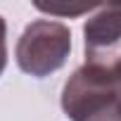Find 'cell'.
<instances>
[{
  "instance_id": "5",
  "label": "cell",
  "mask_w": 121,
  "mask_h": 121,
  "mask_svg": "<svg viewBox=\"0 0 121 121\" xmlns=\"http://www.w3.org/2000/svg\"><path fill=\"white\" fill-rule=\"evenodd\" d=\"M7 67V24L0 17V74Z\"/></svg>"
},
{
  "instance_id": "2",
  "label": "cell",
  "mask_w": 121,
  "mask_h": 121,
  "mask_svg": "<svg viewBox=\"0 0 121 121\" xmlns=\"http://www.w3.org/2000/svg\"><path fill=\"white\" fill-rule=\"evenodd\" d=\"M69 52H71V31L62 22L36 19L19 36L14 57L24 74L45 78L64 67Z\"/></svg>"
},
{
  "instance_id": "3",
  "label": "cell",
  "mask_w": 121,
  "mask_h": 121,
  "mask_svg": "<svg viewBox=\"0 0 121 121\" xmlns=\"http://www.w3.org/2000/svg\"><path fill=\"white\" fill-rule=\"evenodd\" d=\"M86 69L102 78L121 76V3L100 5L83 26Z\"/></svg>"
},
{
  "instance_id": "4",
  "label": "cell",
  "mask_w": 121,
  "mask_h": 121,
  "mask_svg": "<svg viewBox=\"0 0 121 121\" xmlns=\"http://www.w3.org/2000/svg\"><path fill=\"white\" fill-rule=\"evenodd\" d=\"M36 7H38V10H43V12H50V14H69V17H74V14H81V12H90V10H97L100 5H78V7H59V5H43V3H38Z\"/></svg>"
},
{
  "instance_id": "1",
  "label": "cell",
  "mask_w": 121,
  "mask_h": 121,
  "mask_svg": "<svg viewBox=\"0 0 121 121\" xmlns=\"http://www.w3.org/2000/svg\"><path fill=\"white\" fill-rule=\"evenodd\" d=\"M62 109L71 121H121V76L102 78L76 69L62 90Z\"/></svg>"
}]
</instances>
